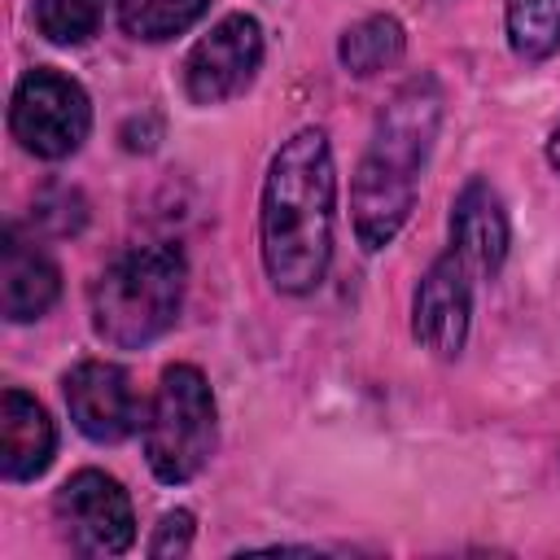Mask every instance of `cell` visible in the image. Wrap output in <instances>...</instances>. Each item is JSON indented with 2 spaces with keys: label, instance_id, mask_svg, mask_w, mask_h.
<instances>
[{
  "label": "cell",
  "instance_id": "obj_1",
  "mask_svg": "<svg viewBox=\"0 0 560 560\" xmlns=\"http://www.w3.org/2000/svg\"><path fill=\"white\" fill-rule=\"evenodd\" d=\"M332 210H337V166L328 136L319 127H302L276 149L258 210L262 267L280 293H311L328 276Z\"/></svg>",
  "mask_w": 560,
  "mask_h": 560
},
{
  "label": "cell",
  "instance_id": "obj_2",
  "mask_svg": "<svg viewBox=\"0 0 560 560\" xmlns=\"http://www.w3.org/2000/svg\"><path fill=\"white\" fill-rule=\"evenodd\" d=\"M438 127H442V88L433 83V74L407 79L376 114L372 140L350 184L354 236L368 254L385 249L402 232L416 206V184L433 153Z\"/></svg>",
  "mask_w": 560,
  "mask_h": 560
},
{
  "label": "cell",
  "instance_id": "obj_3",
  "mask_svg": "<svg viewBox=\"0 0 560 560\" xmlns=\"http://www.w3.org/2000/svg\"><path fill=\"white\" fill-rule=\"evenodd\" d=\"M188 262L179 245H136L92 284V328L114 350H140L175 328Z\"/></svg>",
  "mask_w": 560,
  "mask_h": 560
},
{
  "label": "cell",
  "instance_id": "obj_4",
  "mask_svg": "<svg viewBox=\"0 0 560 560\" xmlns=\"http://www.w3.org/2000/svg\"><path fill=\"white\" fill-rule=\"evenodd\" d=\"M214 394L192 363H171L158 381L149 420H144V459L158 481L179 486L192 481L214 455Z\"/></svg>",
  "mask_w": 560,
  "mask_h": 560
},
{
  "label": "cell",
  "instance_id": "obj_5",
  "mask_svg": "<svg viewBox=\"0 0 560 560\" xmlns=\"http://www.w3.org/2000/svg\"><path fill=\"white\" fill-rule=\"evenodd\" d=\"M9 127L18 136V144L35 158H70L88 131H92V101L88 92L48 66H35L18 79L13 88V105H9Z\"/></svg>",
  "mask_w": 560,
  "mask_h": 560
},
{
  "label": "cell",
  "instance_id": "obj_6",
  "mask_svg": "<svg viewBox=\"0 0 560 560\" xmlns=\"http://www.w3.org/2000/svg\"><path fill=\"white\" fill-rule=\"evenodd\" d=\"M258 66H262V26L249 13H228L184 57V92L192 105H223L254 83Z\"/></svg>",
  "mask_w": 560,
  "mask_h": 560
},
{
  "label": "cell",
  "instance_id": "obj_7",
  "mask_svg": "<svg viewBox=\"0 0 560 560\" xmlns=\"http://www.w3.org/2000/svg\"><path fill=\"white\" fill-rule=\"evenodd\" d=\"M57 521L70 538L74 551L83 556H122L136 538V512H131V499L127 490L101 472V468H83L74 472L57 499Z\"/></svg>",
  "mask_w": 560,
  "mask_h": 560
},
{
  "label": "cell",
  "instance_id": "obj_8",
  "mask_svg": "<svg viewBox=\"0 0 560 560\" xmlns=\"http://www.w3.org/2000/svg\"><path fill=\"white\" fill-rule=\"evenodd\" d=\"M61 389H66L70 420L92 442H122V438H131L149 420L144 398L136 394L127 368H118V363L83 359V363H74L66 372Z\"/></svg>",
  "mask_w": 560,
  "mask_h": 560
},
{
  "label": "cell",
  "instance_id": "obj_9",
  "mask_svg": "<svg viewBox=\"0 0 560 560\" xmlns=\"http://www.w3.org/2000/svg\"><path fill=\"white\" fill-rule=\"evenodd\" d=\"M468 262L446 249L433 258V267L420 276L416 298H411V332L424 350L438 359H455L468 341V319H472V280Z\"/></svg>",
  "mask_w": 560,
  "mask_h": 560
},
{
  "label": "cell",
  "instance_id": "obj_10",
  "mask_svg": "<svg viewBox=\"0 0 560 560\" xmlns=\"http://www.w3.org/2000/svg\"><path fill=\"white\" fill-rule=\"evenodd\" d=\"M512 245V223L503 197L486 179H468L451 206V249L468 262L472 276H499Z\"/></svg>",
  "mask_w": 560,
  "mask_h": 560
},
{
  "label": "cell",
  "instance_id": "obj_11",
  "mask_svg": "<svg viewBox=\"0 0 560 560\" xmlns=\"http://www.w3.org/2000/svg\"><path fill=\"white\" fill-rule=\"evenodd\" d=\"M61 293V271L44 249L22 241L13 228L0 241V311L9 324H31L52 311Z\"/></svg>",
  "mask_w": 560,
  "mask_h": 560
},
{
  "label": "cell",
  "instance_id": "obj_12",
  "mask_svg": "<svg viewBox=\"0 0 560 560\" xmlns=\"http://www.w3.org/2000/svg\"><path fill=\"white\" fill-rule=\"evenodd\" d=\"M57 451V429L48 420V411L22 394V389H4L0 398V472L4 481H31L52 464Z\"/></svg>",
  "mask_w": 560,
  "mask_h": 560
},
{
  "label": "cell",
  "instance_id": "obj_13",
  "mask_svg": "<svg viewBox=\"0 0 560 560\" xmlns=\"http://www.w3.org/2000/svg\"><path fill=\"white\" fill-rule=\"evenodd\" d=\"M402 52H407V31H402V22L389 18V13H372V18L354 22V26L341 35V44H337L341 66H346L350 74H359V79L398 66Z\"/></svg>",
  "mask_w": 560,
  "mask_h": 560
},
{
  "label": "cell",
  "instance_id": "obj_14",
  "mask_svg": "<svg viewBox=\"0 0 560 560\" xmlns=\"http://www.w3.org/2000/svg\"><path fill=\"white\" fill-rule=\"evenodd\" d=\"M508 44L525 61L560 52V0H508Z\"/></svg>",
  "mask_w": 560,
  "mask_h": 560
},
{
  "label": "cell",
  "instance_id": "obj_15",
  "mask_svg": "<svg viewBox=\"0 0 560 560\" xmlns=\"http://www.w3.org/2000/svg\"><path fill=\"white\" fill-rule=\"evenodd\" d=\"M206 9L210 0H118V22L131 39L158 44L184 35Z\"/></svg>",
  "mask_w": 560,
  "mask_h": 560
},
{
  "label": "cell",
  "instance_id": "obj_16",
  "mask_svg": "<svg viewBox=\"0 0 560 560\" xmlns=\"http://www.w3.org/2000/svg\"><path fill=\"white\" fill-rule=\"evenodd\" d=\"M105 0H35V26L48 44H88L101 31Z\"/></svg>",
  "mask_w": 560,
  "mask_h": 560
},
{
  "label": "cell",
  "instance_id": "obj_17",
  "mask_svg": "<svg viewBox=\"0 0 560 560\" xmlns=\"http://www.w3.org/2000/svg\"><path fill=\"white\" fill-rule=\"evenodd\" d=\"M83 219H88V206H83V197H79L74 188H66V184H52V188H44V192L35 197V228H44V232H52V236L79 232Z\"/></svg>",
  "mask_w": 560,
  "mask_h": 560
},
{
  "label": "cell",
  "instance_id": "obj_18",
  "mask_svg": "<svg viewBox=\"0 0 560 560\" xmlns=\"http://www.w3.org/2000/svg\"><path fill=\"white\" fill-rule=\"evenodd\" d=\"M188 547H192V512L175 508V512H166L158 521V529L149 538V556L153 560H171V556H184Z\"/></svg>",
  "mask_w": 560,
  "mask_h": 560
},
{
  "label": "cell",
  "instance_id": "obj_19",
  "mask_svg": "<svg viewBox=\"0 0 560 560\" xmlns=\"http://www.w3.org/2000/svg\"><path fill=\"white\" fill-rule=\"evenodd\" d=\"M547 162L556 166V175H560V127L551 131V140H547Z\"/></svg>",
  "mask_w": 560,
  "mask_h": 560
}]
</instances>
